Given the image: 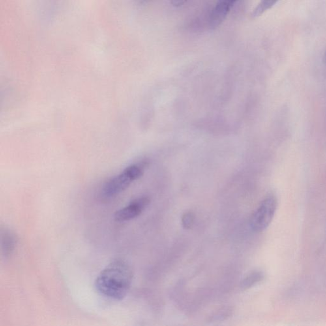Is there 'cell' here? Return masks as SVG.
Returning a JSON list of instances; mask_svg holds the SVG:
<instances>
[{
	"label": "cell",
	"mask_w": 326,
	"mask_h": 326,
	"mask_svg": "<svg viewBox=\"0 0 326 326\" xmlns=\"http://www.w3.org/2000/svg\"><path fill=\"white\" fill-rule=\"evenodd\" d=\"M134 277L131 266L122 259L111 261L95 280V288L103 297L121 300L127 295Z\"/></svg>",
	"instance_id": "cell-1"
},
{
	"label": "cell",
	"mask_w": 326,
	"mask_h": 326,
	"mask_svg": "<svg viewBox=\"0 0 326 326\" xmlns=\"http://www.w3.org/2000/svg\"><path fill=\"white\" fill-rule=\"evenodd\" d=\"M145 164H134L126 167L119 175L111 178L103 187L102 195L105 198H111L118 196L143 174Z\"/></svg>",
	"instance_id": "cell-2"
},
{
	"label": "cell",
	"mask_w": 326,
	"mask_h": 326,
	"mask_svg": "<svg viewBox=\"0 0 326 326\" xmlns=\"http://www.w3.org/2000/svg\"><path fill=\"white\" fill-rule=\"evenodd\" d=\"M277 201L275 197L268 196L263 199L251 217V228L256 232H261L267 228L274 217Z\"/></svg>",
	"instance_id": "cell-3"
},
{
	"label": "cell",
	"mask_w": 326,
	"mask_h": 326,
	"mask_svg": "<svg viewBox=\"0 0 326 326\" xmlns=\"http://www.w3.org/2000/svg\"><path fill=\"white\" fill-rule=\"evenodd\" d=\"M151 202L147 196L135 199L127 206L118 210L114 214V220L118 222L130 221L140 215Z\"/></svg>",
	"instance_id": "cell-4"
},
{
	"label": "cell",
	"mask_w": 326,
	"mask_h": 326,
	"mask_svg": "<svg viewBox=\"0 0 326 326\" xmlns=\"http://www.w3.org/2000/svg\"><path fill=\"white\" fill-rule=\"evenodd\" d=\"M235 3V1L226 0V1H218L216 4L209 16V23L210 28L215 29L221 25Z\"/></svg>",
	"instance_id": "cell-5"
},
{
	"label": "cell",
	"mask_w": 326,
	"mask_h": 326,
	"mask_svg": "<svg viewBox=\"0 0 326 326\" xmlns=\"http://www.w3.org/2000/svg\"><path fill=\"white\" fill-rule=\"evenodd\" d=\"M1 252L5 258L12 256L16 249L18 239L16 234L11 229H5L1 235Z\"/></svg>",
	"instance_id": "cell-6"
},
{
	"label": "cell",
	"mask_w": 326,
	"mask_h": 326,
	"mask_svg": "<svg viewBox=\"0 0 326 326\" xmlns=\"http://www.w3.org/2000/svg\"><path fill=\"white\" fill-rule=\"evenodd\" d=\"M264 278V274L262 272L253 271L248 273L244 277L240 283V287L243 290L250 289L259 282H261Z\"/></svg>",
	"instance_id": "cell-7"
},
{
	"label": "cell",
	"mask_w": 326,
	"mask_h": 326,
	"mask_svg": "<svg viewBox=\"0 0 326 326\" xmlns=\"http://www.w3.org/2000/svg\"><path fill=\"white\" fill-rule=\"evenodd\" d=\"M276 3H277V1H272V0H265V1L260 2L252 13V16L254 18L260 16L264 12L275 5Z\"/></svg>",
	"instance_id": "cell-8"
},
{
	"label": "cell",
	"mask_w": 326,
	"mask_h": 326,
	"mask_svg": "<svg viewBox=\"0 0 326 326\" xmlns=\"http://www.w3.org/2000/svg\"><path fill=\"white\" fill-rule=\"evenodd\" d=\"M182 224L184 229L192 228L194 224V215L191 212H186L182 216Z\"/></svg>",
	"instance_id": "cell-9"
},
{
	"label": "cell",
	"mask_w": 326,
	"mask_h": 326,
	"mask_svg": "<svg viewBox=\"0 0 326 326\" xmlns=\"http://www.w3.org/2000/svg\"><path fill=\"white\" fill-rule=\"evenodd\" d=\"M324 62H325V64H326V52L325 54V56H324Z\"/></svg>",
	"instance_id": "cell-10"
}]
</instances>
